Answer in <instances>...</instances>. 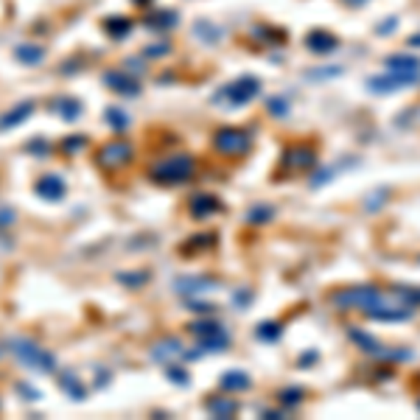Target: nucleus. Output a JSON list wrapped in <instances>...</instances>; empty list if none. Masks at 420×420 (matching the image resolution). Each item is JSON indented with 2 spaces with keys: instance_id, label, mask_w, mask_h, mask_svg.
Instances as JSON below:
<instances>
[{
  "instance_id": "f257e3e1",
  "label": "nucleus",
  "mask_w": 420,
  "mask_h": 420,
  "mask_svg": "<svg viewBox=\"0 0 420 420\" xmlns=\"http://www.w3.org/2000/svg\"><path fill=\"white\" fill-rule=\"evenodd\" d=\"M190 177H193V157L190 154L163 157L151 168V179L160 182V185H179V182H188Z\"/></svg>"
},
{
  "instance_id": "f03ea898",
  "label": "nucleus",
  "mask_w": 420,
  "mask_h": 420,
  "mask_svg": "<svg viewBox=\"0 0 420 420\" xmlns=\"http://www.w3.org/2000/svg\"><path fill=\"white\" fill-rule=\"evenodd\" d=\"M384 300L381 289L378 286H347V289H339L331 294V303L333 308H342V311H350V308H359V311H367L373 306H378Z\"/></svg>"
},
{
  "instance_id": "7ed1b4c3",
  "label": "nucleus",
  "mask_w": 420,
  "mask_h": 420,
  "mask_svg": "<svg viewBox=\"0 0 420 420\" xmlns=\"http://www.w3.org/2000/svg\"><path fill=\"white\" fill-rule=\"evenodd\" d=\"M261 93V82L255 79V76H241V79H236V82H230L227 87H222L216 96H213V101L216 104H227V107H244V104H250L255 96Z\"/></svg>"
},
{
  "instance_id": "20e7f679",
  "label": "nucleus",
  "mask_w": 420,
  "mask_h": 420,
  "mask_svg": "<svg viewBox=\"0 0 420 420\" xmlns=\"http://www.w3.org/2000/svg\"><path fill=\"white\" fill-rule=\"evenodd\" d=\"M12 350L26 367H37V370H45V373H54V367H57V359L48 350H43L40 345H34L31 339H15Z\"/></svg>"
},
{
  "instance_id": "39448f33",
  "label": "nucleus",
  "mask_w": 420,
  "mask_h": 420,
  "mask_svg": "<svg viewBox=\"0 0 420 420\" xmlns=\"http://www.w3.org/2000/svg\"><path fill=\"white\" fill-rule=\"evenodd\" d=\"M250 146H253V137L244 129H236V126H225L213 135V149L222 151V154H230V157L247 154Z\"/></svg>"
},
{
  "instance_id": "423d86ee",
  "label": "nucleus",
  "mask_w": 420,
  "mask_h": 420,
  "mask_svg": "<svg viewBox=\"0 0 420 420\" xmlns=\"http://www.w3.org/2000/svg\"><path fill=\"white\" fill-rule=\"evenodd\" d=\"M190 333L199 336V345L204 350H213V353H219V350H225L230 345V333L219 322H193Z\"/></svg>"
},
{
  "instance_id": "0eeeda50",
  "label": "nucleus",
  "mask_w": 420,
  "mask_h": 420,
  "mask_svg": "<svg viewBox=\"0 0 420 420\" xmlns=\"http://www.w3.org/2000/svg\"><path fill=\"white\" fill-rule=\"evenodd\" d=\"M420 76H406V73H387V76H370L367 79V90L373 93H398V90H406V87H414Z\"/></svg>"
},
{
  "instance_id": "6e6552de",
  "label": "nucleus",
  "mask_w": 420,
  "mask_h": 420,
  "mask_svg": "<svg viewBox=\"0 0 420 420\" xmlns=\"http://www.w3.org/2000/svg\"><path fill=\"white\" fill-rule=\"evenodd\" d=\"M132 146L129 143H123V140H118V143H107L104 149H98V154H96V163L101 165V168H107V171H112V168H121V165H126L129 160H132Z\"/></svg>"
},
{
  "instance_id": "1a4fd4ad",
  "label": "nucleus",
  "mask_w": 420,
  "mask_h": 420,
  "mask_svg": "<svg viewBox=\"0 0 420 420\" xmlns=\"http://www.w3.org/2000/svg\"><path fill=\"white\" fill-rule=\"evenodd\" d=\"M370 320H378V322H403V320H412V306H406L403 308V303H378V306H373V308H367L364 311Z\"/></svg>"
},
{
  "instance_id": "9d476101",
  "label": "nucleus",
  "mask_w": 420,
  "mask_h": 420,
  "mask_svg": "<svg viewBox=\"0 0 420 420\" xmlns=\"http://www.w3.org/2000/svg\"><path fill=\"white\" fill-rule=\"evenodd\" d=\"M283 165H286V168H292V171L314 168V165H317V151H314V149H308V146L286 149V151H283Z\"/></svg>"
},
{
  "instance_id": "9b49d317",
  "label": "nucleus",
  "mask_w": 420,
  "mask_h": 420,
  "mask_svg": "<svg viewBox=\"0 0 420 420\" xmlns=\"http://www.w3.org/2000/svg\"><path fill=\"white\" fill-rule=\"evenodd\" d=\"M188 207H190V216H193V219H207V216L219 213L222 202H219L213 193H196V196H190Z\"/></svg>"
},
{
  "instance_id": "f8f14e48",
  "label": "nucleus",
  "mask_w": 420,
  "mask_h": 420,
  "mask_svg": "<svg viewBox=\"0 0 420 420\" xmlns=\"http://www.w3.org/2000/svg\"><path fill=\"white\" fill-rule=\"evenodd\" d=\"M104 82H107L110 90H115V93H121V96H137V93H140L137 79L129 76V73H121V70H110V73L104 76Z\"/></svg>"
},
{
  "instance_id": "ddd939ff",
  "label": "nucleus",
  "mask_w": 420,
  "mask_h": 420,
  "mask_svg": "<svg viewBox=\"0 0 420 420\" xmlns=\"http://www.w3.org/2000/svg\"><path fill=\"white\" fill-rule=\"evenodd\" d=\"M179 356H182V342H179V339H174V336L160 339V342L154 345V350H151V359H154V361H160V364H168V361L179 359Z\"/></svg>"
},
{
  "instance_id": "4468645a",
  "label": "nucleus",
  "mask_w": 420,
  "mask_h": 420,
  "mask_svg": "<svg viewBox=\"0 0 420 420\" xmlns=\"http://www.w3.org/2000/svg\"><path fill=\"white\" fill-rule=\"evenodd\" d=\"M387 70L389 73H406V76H420V59L417 57H409V54H395V57H387Z\"/></svg>"
},
{
  "instance_id": "2eb2a0df",
  "label": "nucleus",
  "mask_w": 420,
  "mask_h": 420,
  "mask_svg": "<svg viewBox=\"0 0 420 420\" xmlns=\"http://www.w3.org/2000/svg\"><path fill=\"white\" fill-rule=\"evenodd\" d=\"M306 48L314 51V54H331V51L339 48V40L333 34H328V31H311L306 37Z\"/></svg>"
},
{
  "instance_id": "dca6fc26",
  "label": "nucleus",
  "mask_w": 420,
  "mask_h": 420,
  "mask_svg": "<svg viewBox=\"0 0 420 420\" xmlns=\"http://www.w3.org/2000/svg\"><path fill=\"white\" fill-rule=\"evenodd\" d=\"M31 112H34V104H31V101H23V104L12 107L9 112L0 115V129H15V126H20Z\"/></svg>"
},
{
  "instance_id": "f3484780",
  "label": "nucleus",
  "mask_w": 420,
  "mask_h": 420,
  "mask_svg": "<svg viewBox=\"0 0 420 420\" xmlns=\"http://www.w3.org/2000/svg\"><path fill=\"white\" fill-rule=\"evenodd\" d=\"M207 412L213 414V417H233L236 412H239V403L236 400H230V398H225V395H213V398H207Z\"/></svg>"
},
{
  "instance_id": "a211bd4d",
  "label": "nucleus",
  "mask_w": 420,
  "mask_h": 420,
  "mask_svg": "<svg viewBox=\"0 0 420 420\" xmlns=\"http://www.w3.org/2000/svg\"><path fill=\"white\" fill-rule=\"evenodd\" d=\"M37 190H40V196H45V199H62V193H65V182H62V177H57V174H45L40 182H37Z\"/></svg>"
},
{
  "instance_id": "6ab92c4d",
  "label": "nucleus",
  "mask_w": 420,
  "mask_h": 420,
  "mask_svg": "<svg viewBox=\"0 0 420 420\" xmlns=\"http://www.w3.org/2000/svg\"><path fill=\"white\" fill-rule=\"evenodd\" d=\"M250 387H253V381L241 370H230V373L222 375V389L225 392H241V389H250Z\"/></svg>"
},
{
  "instance_id": "aec40b11",
  "label": "nucleus",
  "mask_w": 420,
  "mask_h": 420,
  "mask_svg": "<svg viewBox=\"0 0 420 420\" xmlns=\"http://www.w3.org/2000/svg\"><path fill=\"white\" fill-rule=\"evenodd\" d=\"M207 289H216V283H210L204 278H182V280H177V292H182V294H202Z\"/></svg>"
},
{
  "instance_id": "412c9836",
  "label": "nucleus",
  "mask_w": 420,
  "mask_h": 420,
  "mask_svg": "<svg viewBox=\"0 0 420 420\" xmlns=\"http://www.w3.org/2000/svg\"><path fill=\"white\" fill-rule=\"evenodd\" d=\"M347 333H350V339H353V342H356L361 350H364V353H370V356H373V353L381 347V345H378V339H375V336H370V333H364V331H356V328H350Z\"/></svg>"
},
{
  "instance_id": "4be33fe9",
  "label": "nucleus",
  "mask_w": 420,
  "mask_h": 420,
  "mask_svg": "<svg viewBox=\"0 0 420 420\" xmlns=\"http://www.w3.org/2000/svg\"><path fill=\"white\" fill-rule=\"evenodd\" d=\"M17 59L26 62V65H40L45 59V51L40 45H20L17 48Z\"/></svg>"
},
{
  "instance_id": "5701e85b",
  "label": "nucleus",
  "mask_w": 420,
  "mask_h": 420,
  "mask_svg": "<svg viewBox=\"0 0 420 420\" xmlns=\"http://www.w3.org/2000/svg\"><path fill=\"white\" fill-rule=\"evenodd\" d=\"M373 356H378V359H384V361H409V359H412V350H409V347H395V350L378 347Z\"/></svg>"
},
{
  "instance_id": "b1692460",
  "label": "nucleus",
  "mask_w": 420,
  "mask_h": 420,
  "mask_svg": "<svg viewBox=\"0 0 420 420\" xmlns=\"http://www.w3.org/2000/svg\"><path fill=\"white\" fill-rule=\"evenodd\" d=\"M149 29H157V31H165V29H171V26H177V15L174 12H157V17L151 15L149 20Z\"/></svg>"
},
{
  "instance_id": "393cba45",
  "label": "nucleus",
  "mask_w": 420,
  "mask_h": 420,
  "mask_svg": "<svg viewBox=\"0 0 420 420\" xmlns=\"http://www.w3.org/2000/svg\"><path fill=\"white\" fill-rule=\"evenodd\" d=\"M392 294L398 297V303H403V306H420V289H406V286H395L392 289Z\"/></svg>"
},
{
  "instance_id": "a878e982",
  "label": "nucleus",
  "mask_w": 420,
  "mask_h": 420,
  "mask_svg": "<svg viewBox=\"0 0 420 420\" xmlns=\"http://www.w3.org/2000/svg\"><path fill=\"white\" fill-rule=\"evenodd\" d=\"M255 333H258V339H261V342H278V339H280V333H283V328H280L278 322H261Z\"/></svg>"
},
{
  "instance_id": "bb28decb",
  "label": "nucleus",
  "mask_w": 420,
  "mask_h": 420,
  "mask_svg": "<svg viewBox=\"0 0 420 420\" xmlns=\"http://www.w3.org/2000/svg\"><path fill=\"white\" fill-rule=\"evenodd\" d=\"M272 216H275V210H272V207L258 204V207H253V210H250L247 222H253V225H267V222H272Z\"/></svg>"
},
{
  "instance_id": "cd10ccee",
  "label": "nucleus",
  "mask_w": 420,
  "mask_h": 420,
  "mask_svg": "<svg viewBox=\"0 0 420 420\" xmlns=\"http://www.w3.org/2000/svg\"><path fill=\"white\" fill-rule=\"evenodd\" d=\"M104 29H107L112 37H118V40H121V37H126V34H129L132 23H129V20H123V17H112V20H107V23H104Z\"/></svg>"
},
{
  "instance_id": "c85d7f7f",
  "label": "nucleus",
  "mask_w": 420,
  "mask_h": 420,
  "mask_svg": "<svg viewBox=\"0 0 420 420\" xmlns=\"http://www.w3.org/2000/svg\"><path fill=\"white\" fill-rule=\"evenodd\" d=\"M54 110H57L62 118H68V121H76V118H79V112H82L79 101H73V98H68V101H59Z\"/></svg>"
},
{
  "instance_id": "c756f323",
  "label": "nucleus",
  "mask_w": 420,
  "mask_h": 420,
  "mask_svg": "<svg viewBox=\"0 0 420 420\" xmlns=\"http://www.w3.org/2000/svg\"><path fill=\"white\" fill-rule=\"evenodd\" d=\"M62 389H68L76 400H82L84 398V387L79 384V378L73 375V373H68V375H62Z\"/></svg>"
},
{
  "instance_id": "7c9ffc66",
  "label": "nucleus",
  "mask_w": 420,
  "mask_h": 420,
  "mask_svg": "<svg viewBox=\"0 0 420 420\" xmlns=\"http://www.w3.org/2000/svg\"><path fill=\"white\" fill-rule=\"evenodd\" d=\"M278 400L286 403V406H297L303 400V389L300 387H286V389L278 392Z\"/></svg>"
},
{
  "instance_id": "2f4dec72",
  "label": "nucleus",
  "mask_w": 420,
  "mask_h": 420,
  "mask_svg": "<svg viewBox=\"0 0 420 420\" xmlns=\"http://www.w3.org/2000/svg\"><path fill=\"white\" fill-rule=\"evenodd\" d=\"M342 76V68H320V70H308V79L322 82V79H336Z\"/></svg>"
},
{
  "instance_id": "473e14b6",
  "label": "nucleus",
  "mask_w": 420,
  "mask_h": 420,
  "mask_svg": "<svg viewBox=\"0 0 420 420\" xmlns=\"http://www.w3.org/2000/svg\"><path fill=\"white\" fill-rule=\"evenodd\" d=\"M107 121H110V123H112L118 132H123V129L129 126V118H126L121 110H107Z\"/></svg>"
},
{
  "instance_id": "72a5a7b5",
  "label": "nucleus",
  "mask_w": 420,
  "mask_h": 420,
  "mask_svg": "<svg viewBox=\"0 0 420 420\" xmlns=\"http://www.w3.org/2000/svg\"><path fill=\"white\" fill-rule=\"evenodd\" d=\"M267 110H269L272 115L283 118V115H289V110H292V107H289L283 98H269V101H267Z\"/></svg>"
},
{
  "instance_id": "f704fd0d",
  "label": "nucleus",
  "mask_w": 420,
  "mask_h": 420,
  "mask_svg": "<svg viewBox=\"0 0 420 420\" xmlns=\"http://www.w3.org/2000/svg\"><path fill=\"white\" fill-rule=\"evenodd\" d=\"M336 174H339V168H336V165L322 168V174H314V177H311V185H325V182H328V179H333Z\"/></svg>"
},
{
  "instance_id": "c9c22d12",
  "label": "nucleus",
  "mask_w": 420,
  "mask_h": 420,
  "mask_svg": "<svg viewBox=\"0 0 420 420\" xmlns=\"http://www.w3.org/2000/svg\"><path fill=\"white\" fill-rule=\"evenodd\" d=\"M384 202H387V190H375V196H370V199H367V207H370V210H375V207H378V204H384Z\"/></svg>"
},
{
  "instance_id": "e433bc0d",
  "label": "nucleus",
  "mask_w": 420,
  "mask_h": 420,
  "mask_svg": "<svg viewBox=\"0 0 420 420\" xmlns=\"http://www.w3.org/2000/svg\"><path fill=\"white\" fill-rule=\"evenodd\" d=\"M168 378H171V381H177V384H182V387H188V375H185V370L171 367V370H168Z\"/></svg>"
},
{
  "instance_id": "4c0bfd02",
  "label": "nucleus",
  "mask_w": 420,
  "mask_h": 420,
  "mask_svg": "<svg viewBox=\"0 0 420 420\" xmlns=\"http://www.w3.org/2000/svg\"><path fill=\"white\" fill-rule=\"evenodd\" d=\"M87 140L79 135V137H70V140H65V151H79V146H84Z\"/></svg>"
},
{
  "instance_id": "58836bf2",
  "label": "nucleus",
  "mask_w": 420,
  "mask_h": 420,
  "mask_svg": "<svg viewBox=\"0 0 420 420\" xmlns=\"http://www.w3.org/2000/svg\"><path fill=\"white\" fill-rule=\"evenodd\" d=\"M29 149H31V154H48V143H43V140H34Z\"/></svg>"
},
{
  "instance_id": "ea45409f",
  "label": "nucleus",
  "mask_w": 420,
  "mask_h": 420,
  "mask_svg": "<svg viewBox=\"0 0 420 420\" xmlns=\"http://www.w3.org/2000/svg\"><path fill=\"white\" fill-rule=\"evenodd\" d=\"M395 23H398V17H389L384 26H378V34H387V31H392V29H395Z\"/></svg>"
},
{
  "instance_id": "a19ab883",
  "label": "nucleus",
  "mask_w": 420,
  "mask_h": 420,
  "mask_svg": "<svg viewBox=\"0 0 420 420\" xmlns=\"http://www.w3.org/2000/svg\"><path fill=\"white\" fill-rule=\"evenodd\" d=\"M15 216H12V210H0V225H12Z\"/></svg>"
},
{
  "instance_id": "79ce46f5",
  "label": "nucleus",
  "mask_w": 420,
  "mask_h": 420,
  "mask_svg": "<svg viewBox=\"0 0 420 420\" xmlns=\"http://www.w3.org/2000/svg\"><path fill=\"white\" fill-rule=\"evenodd\" d=\"M188 308H193V311H213V306H210V303H190Z\"/></svg>"
},
{
  "instance_id": "37998d69",
  "label": "nucleus",
  "mask_w": 420,
  "mask_h": 420,
  "mask_svg": "<svg viewBox=\"0 0 420 420\" xmlns=\"http://www.w3.org/2000/svg\"><path fill=\"white\" fill-rule=\"evenodd\" d=\"M317 359H320V353H314V350H311V353H306V356L300 359V364H311V361H317Z\"/></svg>"
},
{
  "instance_id": "c03bdc74",
  "label": "nucleus",
  "mask_w": 420,
  "mask_h": 420,
  "mask_svg": "<svg viewBox=\"0 0 420 420\" xmlns=\"http://www.w3.org/2000/svg\"><path fill=\"white\" fill-rule=\"evenodd\" d=\"M409 45H412V48H420V34H412V37H409Z\"/></svg>"
},
{
  "instance_id": "a18cd8bd",
  "label": "nucleus",
  "mask_w": 420,
  "mask_h": 420,
  "mask_svg": "<svg viewBox=\"0 0 420 420\" xmlns=\"http://www.w3.org/2000/svg\"><path fill=\"white\" fill-rule=\"evenodd\" d=\"M342 3H347V6H364L367 0H342Z\"/></svg>"
},
{
  "instance_id": "49530a36",
  "label": "nucleus",
  "mask_w": 420,
  "mask_h": 420,
  "mask_svg": "<svg viewBox=\"0 0 420 420\" xmlns=\"http://www.w3.org/2000/svg\"><path fill=\"white\" fill-rule=\"evenodd\" d=\"M135 3H137V6H149V3H151V0H135Z\"/></svg>"
},
{
  "instance_id": "de8ad7c7",
  "label": "nucleus",
  "mask_w": 420,
  "mask_h": 420,
  "mask_svg": "<svg viewBox=\"0 0 420 420\" xmlns=\"http://www.w3.org/2000/svg\"><path fill=\"white\" fill-rule=\"evenodd\" d=\"M417 409H420V400H417Z\"/></svg>"
}]
</instances>
